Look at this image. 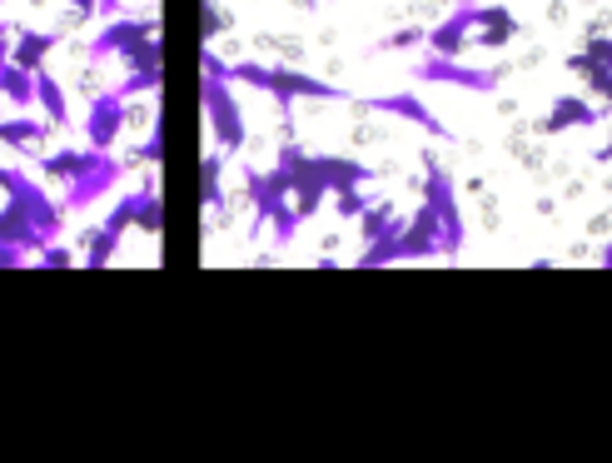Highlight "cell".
<instances>
[{
  "label": "cell",
  "instance_id": "obj_1",
  "mask_svg": "<svg viewBox=\"0 0 612 463\" xmlns=\"http://www.w3.org/2000/svg\"><path fill=\"white\" fill-rule=\"evenodd\" d=\"M229 86H259L264 95H274L280 110H290L294 100H349V90L329 86L319 76H304V70H290V65H254V60H229Z\"/></svg>",
  "mask_w": 612,
  "mask_h": 463
},
{
  "label": "cell",
  "instance_id": "obj_2",
  "mask_svg": "<svg viewBox=\"0 0 612 463\" xmlns=\"http://www.w3.org/2000/svg\"><path fill=\"white\" fill-rule=\"evenodd\" d=\"M423 170H429V180H423V205L439 215L443 225V255H458L463 249V210H458V180H453L449 170H443L439 160H433L429 150H423Z\"/></svg>",
  "mask_w": 612,
  "mask_h": 463
},
{
  "label": "cell",
  "instance_id": "obj_3",
  "mask_svg": "<svg viewBox=\"0 0 612 463\" xmlns=\"http://www.w3.org/2000/svg\"><path fill=\"white\" fill-rule=\"evenodd\" d=\"M413 80H429V86H458V90H473V95H494L498 86L508 80V65H458V55H429V60L413 65Z\"/></svg>",
  "mask_w": 612,
  "mask_h": 463
},
{
  "label": "cell",
  "instance_id": "obj_4",
  "mask_svg": "<svg viewBox=\"0 0 612 463\" xmlns=\"http://www.w3.org/2000/svg\"><path fill=\"white\" fill-rule=\"evenodd\" d=\"M204 110H209V125H215V140L225 155H239L249 145V129H245V115H239L235 95H229V80H215L204 76Z\"/></svg>",
  "mask_w": 612,
  "mask_h": 463
},
{
  "label": "cell",
  "instance_id": "obj_5",
  "mask_svg": "<svg viewBox=\"0 0 612 463\" xmlns=\"http://www.w3.org/2000/svg\"><path fill=\"white\" fill-rule=\"evenodd\" d=\"M359 110H378V115H394V120H408V125L429 129V135H439V140H449V125H443L439 115H433L429 105H423L413 90H398V95H369V100H354Z\"/></svg>",
  "mask_w": 612,
  "mask_h": 463
},
{
  "label": "cell",
  "instance_id": "obj_6",
  "mask_svg": "<svg viewBox=\"0 0 612 463\" xmlns=\"http://www.w3.org/2000/svg\"><path fill=\"white\" fill-rule=\"evenodd\" d=\"M602 120V110L592 105L588 95H553V105H548V115L537 120L533 125V135H568V129H588V125H598Z\"/></svg>",
  "mask_w": 612,
  "mask_h": 463
},
{
  "label": "cell",
  "instance_id": "obj_7",
  "mask_svg": "<svg viewBox=\"0 0 612 463\" xmlns=\"http://www.w3.org/2000/svg\"><path fill=\"white\" fill-rule=\"evenodd\" d=\"M150 35H160V25H155V15H129V21H110L105 31L95 35V45H90V55L95 60H110V55H129L140 41H150Z\"/></svg>",
  "mask_w": 612,
  "mask_h": 463
},
{
  "label": "cell",
  "instance_id": "obj_8",
  "mask_svg": "<svg viewBox=\"0 0 612 463\" xmlns=\"http://www.w3.org/2000/svg\"><path fill=\"white\" fill-rule=\"evenodd\" d=\"M314 174L324 180V190H364L369 180H374L378 170H369L364 160H354V155H309Z\"/></svg>",
  "mask_w": 612,
  "mask_h": 463
},
{
  "label": "cell",
  "instance_id": "obj_9",
  "mask_svg": "<svg viewBox=\"0 0 612 463\" xmlns=\"http://www.w3.org/2000/svg\"><path fill=\"white\" fill-rule=\"evenodd\" d=\"M120 129H125V100L115 90L90 100V150L110 155V145L120 140Z\"/></svg>",
  "mask_w": 612,
  "mask_h": 463
},
{
  "label": "cell",
  "instance_id": "obj_10",
  "mask_svg": "<svg viewBox=\"0 0 612 463\" xmlns=\"http://www.w3.org/2000/svg\"><path fill=\"white\" fill-rule=\"evenodd\" d=\"M100 160H105L100 150H60V155H45L41 170L50 174V180H70V184H76V180H86Z\"/></svg>",
  "mask_w": 612,
  "mask_h": 463
},
{
  "label": "cell",
  "instance_id": "obj_11",
  "mask_svg": "<svg viewBox=\"0 0 612 463\" xmlns=\"http://www.w3.org/2000/svg\"><path fill=\"white\" fill-rule=\"evenodd\" d=\"M55 41L60 35H50V31H21V41H15V50H11V65H21V70H45V55L55 50Z\"/></svg>",
  "mask_w": 612,
  "mask_h": 463
},
{
  "label": "cell",
  "instance_id": "obj_12",
  "mask_svg": "<svg viewBox=\"0 0 612 463\" xmlns=\"http://www.w3.org/2000/svg\"><path fill=\"white\" fill-rule=\"evenodd\" d=\"M35 105L45 110V120H50L55 129L70 120V100H65V90H60V80L50 76V70H35Z\"/></svg>",
  "mask_w": 612,
  "mask_h": 463
},
{
  "label": "cell",
  "instance_id": "obj_13",
  "mask_svg": "<svg viewBox=\"0 0 612 463\" xmlns=\"http://www.w3.org/2000/svg\"><path fill=\"white\" fill-rule=\"evenodd\" d=\"M129 225L140 229V235H160V229H165V215H160V194H155V190L129 194Z\"/></svg>",
  "mask_w": 612,
  "mask_h": 463
},
{
  "label": "cell",
  "instance_id": "obj_14",
  "mask_svg": "<svg viewBox=\"0 0 612 463\" xmlns=\"http://www.w3.org/2000/svg\"><path fill=\"white\" fill-rule=\"evenodd\" d=\"M394 229H404V219L394 215V205H388V200H378V205H369L364 215H359V235H364V245L394 235Z\"/></svg>",
  "mask_w": 612,
  "mask_h": 463
},
{
  "label": "cell",
  "instance_id": "obj_15",
  "mask_svg": "<svg viewBox=\"0 0 612 463\" xmlns=\"http://www.w3.org/2000/svg\"><path fill=\"white\" fill-rule=\"evenodd\" d=\"M219 174H225V160L219 155H209V160L200 165V200H204V210H229V200H225V190H219Z\"/></svg>",
  "mask_w": 612,
  "mask_h": 463
},
{
  "label": "cell",
  "instance_id": "obj_16",
  "mask_svg": "<svg viewBox=\"0 0 612 463\" xmlns=\"http://www.w3.org/2000/svg\"><path fill=\"white\" fill-rule=\"evenodd\" d=\"M120 239H125V229H115L105 219V225L95 229V235H86V264L90 270H100V264H110V255L120 249Z\"/></svg>",
  "mask_w": 612,
  "mask_h": 463
},
{
  "label": "cell",
  "instance_id": "obj_17",
  "mask_svg": "<svg viewBox=\"0 0 612 463\" xmlns=\"http://www.w3.org/2000/svg\"><path fill=\"white\" fill-rule=\"evenodd\" d=\"M513 35H518L513 15H508V21H494V25H478V50H503Z\"/></svg>",
  "mask_w": 612,
  "mask_h": 463
},
{
  "label": "cell",
  "instance_id": "obj_18",
  "mask_svg": "<svg viewBox=\"0 0 612 463\" xmlns=\"http://www.w3.org/2000/svg\"><path fill=\"white\" fill-rule=\"evenodd\" d=\"M229 25H235V21H229V15L219 11L215 0H204V5H200V31H204V41H219V35H225Z\"/></svg>",
  "mask_w": 612,
  "mask_h": 463
},
{
  "label": "cell",
  "instance_id": "obj_19",
  "mask_svg": "<svg viewBox=\"0 0 612 463\" xmlns=\"http://www.w3.org/2000/svg\"><path fill=\"white\" fill-rule=\"evenodd\" d=\"M329 200H333V210H339V219H359L369 210V200L359 190H333Z\"/></svg>",
  "mask_w": 612,
  "mask_h": 463
},
{
  "label": "cell",
  "instance_id": "obj_20",
  "mask_svg": "<svg viewBox=\"0 0 612 463\" xmlns=\"http://www.w3.org/2000/svg\"><path fill=\"white\" fill-rule=\"evenodd\" d=\"M423 35H429V25H404V31H394L378 50H408V45H423Z\"/></svg>",
  "mask_w": 612,
  "mask_h": 463
},
{
  "label": "cell",
  "instance_id": "obj_21",
  "mask_svg": "<svg viewBox=\"0 0 612 463\" xmlns=\"http://www.w3.org/2000/svg\"><path fill=\"white\" fill-rule=\"evenodd\" d=\"M160 155H165L160 135H150V140H145L140 150H135V155H129V160H125V170H135V165H160Z\"/></svg>",
  "mask_w": 612,
  "mask_h": 463
},
{
  "label": "cell",
  "instance_id": "obj_22",
  "mask_svg": "<svg viewBox=\"0 0 612 463\" xmlns=\"http://www.w3.org/2000/svg\"><path fill=\"white\" fill-rule=\"evenodd\" d=\"M41 264H50V270H70V264H76V255H70V249H60L55 239H45V245H41Z\"/></svg>",
  "mask_w": 612,
  "mask_h": 463
},
{
  "label": "cell",
  "instance_id": "obj_23",
  "mask_svg": "<svg viewBox=\"0 0 612 463\" xmlns=\"http://www.w3.org/2000/svg\"><path fill=\"white\" fill-rule=\"evenodd\" d=\"M582 80H588V95L608 100V90H612V70H608V65H592V70H588Z\"/></svg>",
  "mask_w": 612,
  "mask_h": 463
},
{
  "label": "cell",
  "instance_id": "obj_24",
  "mask_svg": "<svg viewBox=\"0 0 612 463\" xmlns=\"http://www.w3.org/2000/svg\"><path fill=\"white\" fill-rule=\"evenodd\" d=\"M0 264H25V255L21 249H11V245H0Z\"/></svg>",
  "mask_w": 612,
  "mask_h": 463
},
{
  "label": "cell",
  "instance_id": "obj_25",
  "mask_svg": "<svg viewBox=\"0 0 612 463\" xmlns=\"http://www.w3.org/2000/svg\"><path fill=\"white\" fill-rule=\"evenodd\" d=\"M592 160H598V165H612V140H608V145H602V150H598V155H592Z\"/></svg>",
  "mask_w": 612,
  "mask_h": 463
},
{
  "label": "cell",
  "instance_id": "obj_26",
  "mask_svg": "<svg viewBox=\"0 0 612 463\" xmlns=\"http://www.w3.org/2000/svg\"><path fill=\"white\" fill-rule=\"evenodd\" d=\"M598 264H602V270H612V239H608V249L598 255Z\"/></svg>",
  "mask_w": 612,
  "mask_h": 463
}]
</instances>
